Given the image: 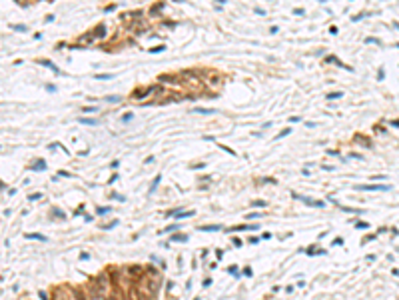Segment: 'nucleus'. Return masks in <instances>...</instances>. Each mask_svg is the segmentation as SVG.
<instances>
[{"label":"nucleus","mask_w":399,"mask_h":300,"mask_svg":"<svg viewBox=\"0 0 399 300\" xmlns=\"http://www.w3.org/2000/svg\"><path fill=\"white\" fill-rule=\"evenodd\" d=\"M128 272H130V276H136V278H138V276H140L138 272H142V268H140V266H130Z\"/></svg>","instance_id":"9"},{"label":"nucleus","mask_w":399,"mask_h":300,"mask_svg":"<svg viewBox=\"0 0 399 300\" xmlns=\"http://www.w3.org/2000/svg\"><path fill=\"white\" fill-rule=\"evenodd\" d=\"M80 122H82V124H90V126L98 124V120H94V118H80Z\"/></svg>","instance_id":"10"},{"label":"nucleus","mask_w":399,"mask_h":300,"mask_svg":"<svg viewBox=\"0 0 399 300\" xmlns=\"http://www.w3.org/2000/svg\"><path fill=\"white\" fill-rule=\"evenodd\" d=\"M291 196H294V198H298V200H301V202H305V204H311V206H317V208H323V206H325V204H323V202H321V200H311V198H305V196H299V194H295V192H294V194H291Z\"/></svg>","instance_id":"1"},{"label":"nucleus","mask_w":399,"mask_h":300,"mask_svg":"<svg viewBox=\"0 0 399 300\" xmlns=\"http://www.w3.org/2000/svg\"><path fill=\"white\" fill-rule=\"evenodd\" d=\"M186 240H188L186 234H174L172 238H170V242H186Z\"/></svg>","instance_id":"6"},{"label":"nucleus","mask_w":399,"mask_h":300,"mask_svg":"<svg viewBox=\"0 0 399 300\" xmlns=\"http://www.w3.org/2000/svg\"><path fill=\"white\" fill-rule=\"evenodd\" d=\"M26 238H30V240H40V242H46V240H48L44 234H38V232H28Z\"/></svg>","instance_id":"3"},{"label":"nucleus","mask_w":399,"mask_h":300,"mask_svg":"<svg viewBox=\"0 0 399 300\" xmlns=\"http://www.w3.org/2000/svg\"><path fill=\"white\" fill-rule=\"evenodd\" d=\"M160 178H162V176H156V180H154V184H152V188H150V190H152V192H154V190H156V186H158V184H160Z\"/></svg>","instance_id":"21"},{"label":"nucleus","mask_w":399,"mask_h":300,"mask_svg":"<svg viewBox=\"0 0 399 300\" xmlns=\"http://www.w3.org/2000/svg\"><path fill=\"white\" fill-rule=\"evenodd\" d=\"M252 206H261V208H265V202H264V200H253Z\"/></svg>","instance_id":"19"},{"label":"nucleus","mask_w":399,"mask_h":300,"mask_svg":"<svg viewBox=\"0 0 399 300\" xmlns=\"http://www.w3.org/2000/svg\"><path fill=\"white\" fill-rule=\"evenodd\" d=\"M170 300H176V298H170Z\"/></svg>","instance_id":"29"},{"label":"nucleus","mask_w":399,"mask_h":300,"mask_svg":"<svg viewBox=\"0 0 399 300\" xmlns=\"http://www.w3.org/2000/svg\"><path fill=\"white\" fill-rule=\"evenodd\" d=\"M355 228H361V230H365V228H369V224H367V222H357V224H355Z\"/></svg>","instance_id":"20"},{"label":"nucleus","mask_w":399,"mask_h":300,"mask_svg":"<svg viewBox=\"0 0 399 300\" xmlns=\"http://www.w3.org/2000/svg\"><path fill=\"white\" fill-rule=\"evenodd\" d=\"M80 258H82V260H88V258H90V254H86V252H82V254H80Z\"/></svg>","instance_id":"27"},{"label":"nucleus","mask_w":399,"mask_h":300,"mask_svg":"<svg viewBox=\"0 0 399 300\" xmlns=\"http://www.w3.org/2000/svg\"><path fill=\"white\" fill-rule=\"evenodd\" d=\"M341 96H343L341 92H329L327 98H329V100H337V98H341Z\"/></svg>","instance_id":"12"},{"label":"nucleus","mask_w":399,"mask_h":300,"mask_svg":"<svg viewBox=\"0 0 399 300\" xmlns=\"http://www.w3.org/2000/svg\"><path fill=\"white\" fill-rule=\"evenodd\" d=\"M290 132H291V128H286V130H282V132H279V134H278V136H275V138H278V140H279V138L287 136V134H290Z\"/></svg>","instance_id":"16"},{"label":"nucleus","mask_w":399,"mask_h":300,"mask_svg":"<svg viewBox=\"0 0 399 300\" xmlns=\"http://www.w3.org/2000/svg\"><path fill=\"white\" fill-rule=\"evenodd\" d=\"M228 272H232V274H236V272H237V266H230V268H228ZM236 276H237V274H236Z\"/></svg>","instance_id":"24"},{"label":"nucleus","mask_w":399,"mask_h":300,"mask_svg":"<svg viewBox=\"0 0 399 300\" xmlns=\"http://www.w3.org/2000/svg\"><path fill=\"white\" fill-rule=\"evenodd\" d=\"M38 296H40V300H48V296H46V292H42V290L38 292Z\"/></svg>","instance_id":"25"},{"label":"nucleus","mask_w":399,"mask_h":300,"mask_svg":"<svg viewBox=\"0 0 399 300\" xmlns=\"http://www.w3.org/2000/svg\"><path fill=\"white\" fill-rule=\"evenodd\" d=\"M40 64H44V66H48V68H52V70H56V72H58V68H56V66H54L50 60H40Z\"/></svg>","instance_id":"14"},{"label":"nucleus","mask_w":399,"mask_h":300,"mask_svg":"<svg viewBox=\"0 0 399 300\" xmlns=\"http://www.w3.org/2000/svg\"><path fill=\"white\" fill-rule=\"evenodd\" d=\"M194 112L196 114H216V110H212V108H202V106L194 108Z\"/></svg>","instance_id":"8"},{"label":"nucleus","mask_w":399,"mask_h":300,"mask_svg":"<svg viewBox=\"0 0 399 300\" xmlns=\"http://www.w3.org/2000/svg\"><path fill=\"white\" fill-rule=\"evenodd\" d=\"M299 120H301L299 116H291V118H290V122H299Z\"/></svg>","instance_id":"28"},{"label":"nucleus","mask_w":399,"mask_h":300,"mask_svg":"<svg viewBox=\"0 0 399 300\" xmlns=\"http://www.w3.org/2000/svg\"><path fill=\"white\" fill-rule=\"evenodd\" d=\"M202 232H214V230H220V226H200Z\"/></svg>","instance_id":"11"},{"label":"nucleus","mask_w":399,"mask_h":300,"mask_svg":"<svg viewBox=\"0 0 399 300\" xmlns=\"http://www.w3.org/2000/svg\"><path fill=\"white\" fill-rule=\"evenodd\" d=\"M112 76L114 74H96V78H98V80H110Z\"/></svg>","instance_id":"18"},{"label":"nucleus","mask_w":399,"mask_h":300,"mask_svg":"<svg viewBox=\"0 0 399 300\" xmlns=\"http://www.w3.org/2000/svg\"><path fill=\"white\" fill-rule=\"evenodd\" d=\"M72 294H74L76 300H86V294H84L82 288H74V290H72Z\"/></svg>","instance_id":"5"},{"label":"nucleus","mask_w":399,"mask_h":300,"mask_svg":"<svg viewBox=\"0 0 399 300\" xmlns=\"http://www.w3.org/2000/svg\"><path fill=\"white\" fill-rule=\"evenodd\" d=\"M46 168V164H44V160H38V164L34 166V170H44Z\"/></svg>","instance_id":"17"},{"label":"nucleus","mask_w":399,"mask_h":300,"mask_svg":"<svg viewBox=\"0 0 399 300\" xmlns=\"http://www.w3.org/2000/svg\"><path fill=\"white\" fill-rule=\"evenodd\" d=\"M54 216H58V218H64V214H62V212H60V210H58V208H56V210H54Z\"/></svg>","instance_id":"26"},{"label":"nucleus","mask_w":399,"mask_h":300,"mask_svg":"<svg viewBox=\"0 0 399 300\" xmlns=\"http://www.w3.org/2000/svg\"><path fill=\"white\" fill-rule=\"evenodd\" d=\"M96 212H98V214H108V212H110V206H100Z\"/></svg>","instance_id":"15"},{"label":"nucleus","mask_w":399,"mask_h":300,"mask_svg":"<svg viewBox=\"0 0 399 300\" xmlns=\"http://www.w3.org/2000/svg\"><path fill=\"white\" fill-rule=\"evenodd\" d=\"M106 100H108V102H118V100H120V98H118V96H108V98H106Z\"/></svg>","instance_id":"23"},{"label":"nucleus","mask_w":399,"mask_h":300,"mask_svg":"<svg viewBox=\"0 0 399 300\" xmlns=\"http://www.w3.org/2000/svg\"><path fill=\"white\" fill-rule=\"evenodd\" d=\"M162 50H164V46H156V48H152V50H150V52H154V54H160Z\"/></svg>","instance_id":"22"},{"label":"nucleus","mask_w":399,"mask_h":300,"mask_svg":"<svg viewBox=\"0 0 399 300\" xmlns=\"http://www.w3.org/2000/svg\"><path fill=\"white\" fill-rule=\"evenodd\" d=\"M14 30H20V32H28V26H24V24H14Z\"/></svg>","instance_id":"13"},{"label":"nucleus","mask_w":399,"mask_h":300,"mask_svg":"<svg viewBox=\"0 0 399 300\" xmlns=\"http://www.w3.org/2000/svg\"><path fill=\"white\" fill-rule=\"evenodd\" d=\"M152 94V86L150 88H140V90H134V98H144V96Z\"/></svg>","instance_id":"2"},{"label":"nucleus","mask_w":399,"mask_h":300,"mask_svg":"<svg viewBox=\"0 0 399 300\" xmlns=\"http://www.w3.org/2000/svg\"><path fill=\"white\" fill-rule=\"evenodd\" d=\"M104 34H106V26H104V24H98V26H96V30H94V36L102 38Z\"/></svg>","instance_id":"7"},{"label":"nucleus","mask_w":399,"mask_h":300,"mask_svg":"<svg viewBox=\"0 0 399 300\" xmlns=\"http://www.w3.org/2000/svg\"><path fill=\"white\" fill-rule=\"evenodd\" d=\"M389 186L385 184H367V186H361V190H387Z\"/></svg>","instance_id":"4"}]
</instances>
